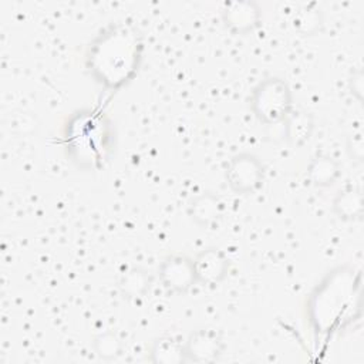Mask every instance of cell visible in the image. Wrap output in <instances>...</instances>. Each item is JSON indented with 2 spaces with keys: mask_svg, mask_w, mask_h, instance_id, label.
<instances>
[{
  "mask_svg": "<svg viewBox=\"0 0 364 364\" xmlns=\"http://www.w3.org/2000/svg\"><path fill=\"white\" fill-rule=\"evenodd\" d=\"M139 43L128 30H115L95 46L92 53L94 71L109 84L121 82L134 70Z\"/></svg>",
  "mask_w": 364,
  "mask_h": 364,
  "instance_id": "6da1fadb",
  "label": "cell"
},
{
  "mask_svg": "<svg viewBox=\"0 0 364 364\" xmlns=\"http://www.w3.org/2000/svg\"><path fill=\"white\" fill-rule=\"evenodd\" d=\"M291 107V90L283 78H266L252 91L250 108L256 118L266 125L284 121L290 115Z\"/></svg>",
  "mask_w": 364,
  "mask_h": 364,
  "instance_id": "7a4b0ae2",
  "label": "cell"
},
{
  "mask_svg": "<svg viewBox=\"0 0 364 364\" xmlns=\"http://www.w3.org/2000/svg\"><path fill=\"white\" fill-rule=\"evenodd\" d=\"M264 178V168L260 159L249 152H240L230 158L226 169V181L232 192L249 195L257 191Z\"/></svg>",
  "mask_w": 364,
  "mask_h": 364,
  "instance_id": "3957f363",
  "label": "cell"
},
{
  "mask_svg": "<svg viewBox=\"0 0 364 364\" xmlns=\"http://www.w3.org/2000/svg\"><path fill=\"white\" fill-rule=\"evenodd\" d=\"M158 276L166 290L185 294L196 283L193 259L185 255L166 256L158 267Z\"/></svg>",
  "mask_w": 364,
  "mask_h": 364,
  "instance_id": "277c9868",
  "label": "cell"
},
{
  "mask_svg": "<svg viewBox=\"0 0 364 364\" xmlns=\"http://www.w3.org/2000/svg\"><path fill=\"white\" fill-rule=\"evenodd\" d=\"M223 351L222 336L212 328H200L189 334L185 341L188 361L213 363Z\"/></svg>",
  "mask_w": 364,
  "mask_h": 364,
  "instance_id": "5b68a950",
  "label": "cell"
},
{
  "mask_svg": "<svg viewBox=\"0 0 364 364\" xmlns=\"http://www.w3.org/2000/svg\"><path fill=\"white\" fill-rule=\"evenodd\" d=\"M193 267L196 282L202 284H218L226 277L230 262L220 249L208 247L196 255Z\"/></svg>",
  "mask_w": 364,
  "mask_h": 364,
  "instance_id": "8992f818",
  "label": "cell"
},
{
  "mask_svg": "<svg viewBox=\"0 0 364 364\" xmlns=\"http://www.w3.org/2000/svg\"><path fill=\"white\" fill-rule=\"evenodd\" d=\"M222 18L232 33L246 34L257 27L260 21V9L253 1L226 3Z\"/></svg>",
  "mask_w": 364,
  "mask_h": 364,
  "instance_id": "52a82bcc",
  "label": "cell"
},
{
  "mask_svg": "<svg viewBox=\"0 0 364 364\" xmlns=\"http://www.w3.org/2000/svg\"><path fill=\"white\" fill-rule=\"evenodd\" d=\"M186 212L195 225L209 228L222 216L223 203L213 192H200L188 200Z\"/></svg>",
  "mask_w": 364,
  "mask_h": 364,
  "instance_id": "ba28073f",
  "label": "cell"
},
{
  "mask_svg": "<svg viewBox=\"0 0 364 364\" xmlns=\"http://www.w3.org/2000/svg\"><path fill=\"white\" fill-rule=\"evenodd\" d=\"M149 358L155 364H181L188 361L185 343L171 336L158 337L149 350Z\"/></svg>",
  "mask_w": 364,
  "mask_h": 364,
  "instance_id": "9c48e42d",
  "label": "cell"
},
{
  "mask_svg": "<svg viewBox=\"0 0 364 364\" xmlns=\"http://www.w3.org/2000/svg\"><path fill=\"white\" fill-rule=\"evenodd\" d=\"M341 175L340 164L328 155L314 156L307 166L309 181L318 188H327L336 183Z\"/></svg>",
  "mask_w": 364,
  "mask_h": 364,
  "instance_id": "30bf717a",
  "label": "cell"
},
{
  "mask_svg": "<svg viewBox=\"0 0 364 364\" xmlns=\"http://www.w3.org/2000/svg\"><path fill=\"white\" fill-rule=\"evenodd\" d=\"M118 289L127 299H142L151 287V276L141 267H128L118 276Z\"/></svg>",
  "mask_w": 364,
  "mask_h": 364,
  "instance_id": "8fae6325",
  "label": "cell"
},
{
  "mask_svg": "<svg viewBox=\"0 0 364 364\" xmlns=\"http://www.w3.org/2000/svg\"><path fill=\"white\" fill-rule=\"evenodd\" d=\"M334 213L343 220H354L363 216V195L360 191L348 188L334 198L333 200Z\"/></svg>",
  "mask_w": 364,
  "mask_h": 364,
  "instance_id": "7c38bea8",
  "label": "cell"
},
{
  "mask_svg": "<svg viewBox=\"0 0 364 364\" xmlns=\"http://www.w3.org/2000/svg\"><path fill=\"white\" fill-rule=\"evenodd\" d=\"M286 121V138L293 144H303L307 141L313 131V119L304 111L290 112V115L284 119Z\"/></svg>",
  "mask_w": 364,
  "mask_h": 364,
  "instance_id": "4fadbf2b",
  "label": "cell"
},
{
  "mask_svg": "<svg viewBox=\"0 0 364 364\" xmlns=\"http://www.w3.org/2000/svg\"><path fill=\"white\" fill-rule=\"evenodd\" d=\"M121 340L114 333H104L100 334L94 340V351L98 357L104 360H111L117 357L121 351Z\"/></svg>",
  "mask_w": 364,
  "mask_h": 364,
  "instance_id": "5bb4252c",
  "label": "cell"
},
{
  "mask_svg": "<svg viewBox=\"0 0 364 364\" xmlns=\"http://www.w3.org/2000/svg\"><path fill=\"white\" fill-rule=\"evenodd\" d=\"M320 26V16L316 10H301L294 17V27L303 34H313Z\"/></svg>",
  "mask_w": 364,
  "mask_h": 364,
  "instance_id": "9a60e30c",
  "label": "cell"
}]
</instances>
